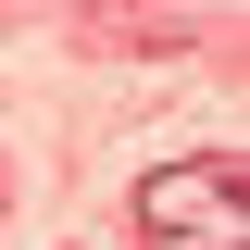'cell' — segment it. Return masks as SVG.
Masks as SVG:
<instances>
[{
	"mask_svg": "<svg viewBox=\"0 0 250 250\" xmlns=\"http://www.w3.org/2000/svg\"><path fill=\"white\" fill-rule=\"evenodd\" d=\"M138 238L150 250H250V163L188 150L163 175H138Z\"/></svg>",
	"mask_w": 250,
	"mask_h": 250,
	"instance_id": "6da1fadb",
	"label": "cell"
}]
</instances>
